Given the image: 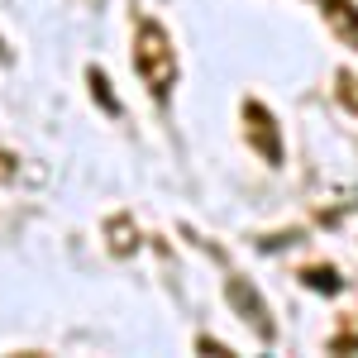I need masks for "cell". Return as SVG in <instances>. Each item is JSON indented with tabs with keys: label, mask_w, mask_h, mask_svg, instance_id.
I'll return each instance as SVG.
<instances>
[{
	"label": "cell",
	"mask_w": 358,
	"mask_h": 358,
	"mask_svg": "<svg viewBox=\"0 0 358 358\" xmlns=\"http://www.w3.org/2000/svg\"><path fill=\"white\" fill-rule=\"evenodd\" d=\"M301 282L310 287V292H320V296H339V292H344V277L334 273L330 263H315V268H306Z\"/></svg>",
	"instance_id": "5"
},
{
	"label": "cell",
	"mask_w": 358,
	"mask_h": 358,
	"mask_svg": "<svg viewBox=\"0 0 358 358\" xmlns=\"http://www.w3.org/2000/svg\"><path fill=\"white\" fill-rule=\"evenodd\" d=\"M134 67L138 77H143V86L163 101L167 91H172V82H177V53H172V38H167V29L158 24V20H143L134 34Z\"/></svg>",
	"instance_id": "1"
},
{
	"label": "cell",
	"mask_w": 358,
	"mask_h": 358,
	"mask_svg": "<svg viewBox=\"0 0 358 358\" xmlns=\"http://www.w3.org/2000/svg\"><path fill=\"white\" fill-rule=\"evenodd\" d=\"M339 101L349 106V110L358 115V77H349V72H339Z\"/></svg>",
	"instance_id": "9"
},
{
	"label": "cell",
	"mask_w": 358,
	"mask_h": 358,
	"mask_svg": "<svg viewBox=\"0 0 358 358\" xmlns=\"http://www.w3.org/2000/svg\"><path fill=\"white\" fill-rule=\"evenodd\" d=\"M196 349H201V354H210V358H224V354H229L220 339H196Z\"/></svg>",
	"instance_id": "10"
},
{
	"label": "cell",
	"mask_w": 358,
	"mask_h": 358,
	"mask_svg": "<svg viewBox=\"0 0 358 358\" xmlns=\"http://www.w3.org/2000/svg\"><path fill=\"white\" fill-rule=\"evenodd\" d=\"M86 82H91V96L101 101V110H106V115H120V110H124V106L115 101V91H110V77H106L101 67H91V72H86Z\"/></svg>",
	"instance_id": "7"
},
{
	"label": "cell",
	"mask_w": 358,
	"mask_h": 358,
	"mask_svg": "<svg viewBox=\"0 0 358 358\" xmlns=\"http://www.w3.org/2000/svg\"><path fill=\"white\" fill-rule=\"evenodd\" d=\"M5 57H10V53H5V43H0V62H5Z\"/></svg>",
	"instance_id": "12"
},
{
	"label": "cell",
	"mask_w": 358,
	"mask_h": 358,
	"mask_svg": "<svg viewBox=\"0 0 358 358\" xmlns=\"http://www.w3.org/2000/svg\"><path fill=\"white\" fill-rule=\"evenodd\" d=\"M244 134L253 143V153L263 158V163H282V134H277V120L268 106H258V101H248L244 106Z\"/></svg>",
	"instance_id": "3"
},
{
	"label": "cell",
	"mask_w": 358,
	"mask_h": 358,
	"mask_svg": "<svg viewBox=\"0 0 358 358\" xmlns=\"http://www.w3.org/2000/svg\"><path fill=\"white\" fill-rule=\"evenodd\" d=\"M320 5H325V24L334 29V38L358 48V0H320Z\"/></svg>",
	"instance_id": "4"
},
{
	"label": "cell",
	"mask_w": 358,
	"mask_h": 358,
	"mask_svg": "<svg viewBox=\"0 0 358 358\" xmlns=\"http://www.w3.org/2000/svg\"><path fill=\"white\" fill-rule=\"evenodd\" d=\"M330 354H358V315H349L339 325V334L330 339Z\"/></svg>",
	"instance_id": "8"
},
{
	"label": "cell",
	"mask_w": 358,
	"mask_h": 358,
	"mask_svg": "<svg viewBox=\"0 0 358 358\" xmlns=\"http://www.w3.org/2000/svg\"><path fill=\"white\" fill-rule=\"evenodd\" d=\"M106 234H110V248L120 258H129L138 248V234H134V220H129V215H115V220L106 224Z\"/></svg>",
	"instance_id": "6"
},
{
	"label": "cell",
	"mask_w": 358,
	"mask_h": 358,
	"mask_svg": "<svg viewBox=\"0 0 358 358\" xmlns=\"http://www.w3.org/2000/svg\"><path fill=\"white\" fill-rule=\"evenodd\" d=\"M224 296H229V306H234V315H244L248 325H253V334L263 339V344H273V310H268V301H263V292L248 282L244 273H229V282H224Z\"/></svg>",
	"instance_id": "2"
},
{
	"label": "cell",
	"mask_w": 358,
	"mask_h": 358,
	"mask_svg": "<svg viewBox=\"0 0 358 358\" xmlns=\"http://www.w3.org/2000/svg\"><path fill=\"white\" fill-rule=\"evenodd\" d=\"M10 172H15V158H10V153H0V177H10Z\"/></svg>",
	"instance_id": "11"
}]
</instances>
